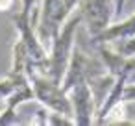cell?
I'll use <instances>...</instances> for the list:
<instances>
[{"label":"cell","instance_id":"cell-1","mask_svg":"<svg viewBox=\"0 0 135 126\" xmlns=\"http://www.w3.org/2000/svg\"><path fill=\"white\" fill-rule=\"evenodd\" d=\"M80 26H81V15L78 10H74L48 45V58H46L45 72L59 83L69 67L72 52L76 48V37H78Z\"/></svg>","mask_w":135,"mask_h":126},{"label":"cell","instance_id":"cell-2","mask_svg":"<svg viewBox=\"0 0 135 126\" xmlns=\"http://www.w3.org/2000/svg\"><path fill=\"white\" fill-rule=\"evenodd\" d=\"M28 82L33 93V100L37 104H41L48 111H57L72 117L69 93L61 87L59 82H56L54 78H50L46 72H41V71H33L28 76Z\"/></svg>","mask_w":135,"mask_h":126},{"label":"cell","instance_id":"cell-3","mask_svg":"<svg viewBox=\"0 0 135 126\" xmlns=\"http://www.w3.org/2000/svg\"><path fill=\"white\" fill-rule=\"evenodd\" d=\"M11 22H13L15 30H17V39L22 43V46L26 50V56L30 59L32 69L45 72V65H46V58H48V48L41 41V37L37 35L35 22H33L32 15L17 11L15 15H11Z\"/></svg>","mask_w":135,"mask_h":126},{"label":"cell","instance_id":"cell-4","mask_svg":"<svg viewBox=\"0 0 135 126\" xmlns=\"http://www.w3.org/2000/svg\"><path fill=\"white\" fill-rule=\"evenodd\" d=\"M76 10L81 15V26L85 28L89 39L98 37L115 21L113 0H80Z\"/></svg>","mask_w":135,"mask_h":126},{"label":"cell","instance_id":"cell-5","mask_svg":"<svg viewBox=\"0 0 135 126\" xmlns=\"http://www.w3.org/2000/svg\"><path fill=\"white\" fill-rule=\"evenodd\" d=\"M69 100L72 108V119L76 126H89L94 124L96 117V100L87 82H80L72 85L69 91Z\"/></svg>","mask_w":135,"mask_h":126},{"label":"cell","instance_id":"cell-6","mask_svg":"<svg viewBox=\"0 0 135 126\" xmlns=\"http://www.w3.org/2000/svg\"><path fill=\"white\" fill-rule=\"evenodd\" d=\"M28 83V78H22V76H17V74H11L8 72L6 76H0V102L4 104V100L15 93V89H19L21 85Z\"/></svg>","mask_w":135,"mask_h":126},{"label":"cell","instance_id":"cell-7","mask_svg":"<svg viewBox=\"0 0 135 126\" xmlns=\"http://www.w3.org/2000/svg\"><path fill=\"white\" fill-rule=\"evenodd\" d=\"M109 48H113L117 54L120 56H126V58H135V35L131 37H124V39H118V41H113L107 45Z\"/></svg>","mask_w":135,"mask_h":126},{"label":"cell","instance_id":"cell-8","mask_svg":"<svg viewBox=\"0 0 135 126\" xmlns=\"http://www.w3.org/2000/svg\"><path fill=\"white\" fill-rule=\"evenodd\" d=\"M46 126H74V119L57 111H50L48 113V124Z\"/></svg>","mask_w":135,"mask_h":126},{"label":"cell","instance_id":"cell-9","mask_svg":"<svg viewBox=\"0 0 135 126\" xmlns=\"http://www.w3.org/2000/svg\"><path fill=\"white\" fill-rule=\"evenodd\" d=\"M39 4V0H21V6H19V11L21 13H26V15H32L33 19V11Z\"/></svg>","mask_w":135,"mask_h":126},{"label":"cell","instance_id":"cell-10","mask_svg":"<svg viewBox=\"0 0 135 126\" xmlns=\"http://www.w3.org/2000/svg\"><path fill=\"white\" fill-rule=\"evenodd\" d=\"M126 4H128V0H113V6H115V21L122 17Z\"/></svg>","mask_w":135,"mask_h":126},{"label":"cell","instance_id":"cell-11","mask_svg":"<svg viewBox=\"0 0 135 126\" xmlns=\"http://www.w3.org/2000/svg\"><path fill=\"white\" fill-rule=\"evenodd\" d=\"M61 4H63V8H65V11L70 15L76 8H78V4H80V0H61Z\"/></svg>","mask_w":135,"mask_h":126},{"label":"cell","instance_id":"cell-12","mask_svg":"<svg viewBox=\"0 0 135 126\" xmlns=\"http://www.w3.org/2000/svg\"><path fill=\"white\" fill-rule=\"evenodd\" d=\"M13 6H15V0H0V13L11 11Z\"/></svg>","mask_w":135,"mask_h":126},{"label":"cell","instance_id":"cell-13","mask_svg":"<svg viewBox=\"0 0 135 126\" xmlns=\"http://www.w3.org/2000/svg\"><path fill=\"white\" fill-rule=\"evenodd\" d=\"M126 113H128V115H129V113H133V115H135V102L126 104Z\"/></svg>","mask_w":135,"mask_h":126}]
</instances>
